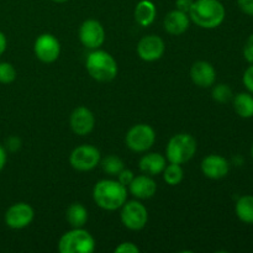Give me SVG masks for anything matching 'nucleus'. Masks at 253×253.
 <instances>
[{
    "instance_id": "f257e3e1",
    "label": "nucleus",
    "mask_w": 253,
    "mask_h": 253,
    "mask_svg": "<svg viewBox=\"0 0 253 253\" xmlns=\"http://www.w3.org/2000/svg\"><path fill=\"white\" fill-rule=\"evenodd\" d=\"M188 15L197 26L212 30L224 22L226 10L220 0H194Z\"/></svg>"
},
{
    "instance_id": "f03ea898",
    "label": "nucleus",
    "mask_w": 253,
    "mask_h": 253,
    "mask_svg": "<svg viewBox=\"0 0 253 253\" xmlns=\"http://www.w3.org/2000/svg\"><path fill=\"white\" fill-rule=\"evenodd\" d=\"M95 204L106 211H114L123 207L127 199V189L119 180H99L93 188Z\"/></svg>"
},
{
    "instance_id": "7ed1b4c3",
    "label": "nucleus",
    "mask_w": 253,
    "mask_h": 253,
    "mask_svg": "<svg viewBox=\"0 0 253 253\" xmlns=\"http://www.w3.org/2000/svg\"><path fill=\"white\" fill-rule=\"evenodd\" d=\"M85 68L89 76L96 82H111L118 76V62L109 52L93 49L85 59Z\"/></svg>"
},
{
    "instance_id": "20e7f679",
    "label": "nucleus",
    "mask_w": 253,
    "mask_h": 253,
    "mask_svg": "<svg viewBox=\"0 0 253 253\" xmlns=\"http://www.w3.org/2000/svg\"><path fill=\"white\" fill-rule=\"evenodd\" d=\"M197 140L189 133H177L166 147V158L169 163L184 165L194 157L197 152Z\"/></svg>"
},
{
    "instance_id": "39448f33",
    "label": "nucleus",
    "mask_w": 253,
    "mask_h": 253,
    "mask_svg": "<svg viewBox=\"0 0 253 253\" xmlns=\"http://www.w3.org/2000/svg\"><path fill=\"white\" fill-rule=\"evenodd\" d=\"M94 250V237L83 227L72 229L63 234L58 242V251L61 253H91Z\"/></svg>"
},
{
    "instance_id": "423d86ee",
    "label": "nucleus",
    "mask_w": 253,
    "mask_h": 253,
    "mask_svg": "<svg viewBox=\"0 0 253 253\" xmlns=\"http://www.w3.org/2000/svg\"><path fill=\"white\" fill-rule=\"evenodd\" d=\"M125 142L132 152H146L155 145L156 132L147 124H137L127 131Z\"/></svg>"
},
{
    "instance_id": "0eeeda50",
    "label": "nucleus",
    "mask_w": 253,
    "mask_h": 253,
    "mask_svg": "<svg viewBox=\"0 0 253 253\" xmlns=\"http://www.w3.org/2000/svg\"><path fill=\"white\" fill-rule=\"evenodd\" d=\"M120 219L124 226L132 231H140L148 221V211L143 204L137 200L127 202L120 208Z\"/></svg>"
},
{
    "instance_id": "6e6552de",
    "label": "nucleus",
    "mask_w": 253,
    "mask_h": 253,
    "mask_svg": "<svg viewBox=\"0 0 253 253\" xmlns=\"http://www.w3.org/2000/svg\"><path fill=\"white\" fill-rule=\"evenodd\" d=\"M101 160L100 151L91 145H82L74 148L69 156V163L79 172H88L99 166Z\"/></svg>"
},
{
    "instance_id": "1a4fd4ad",
    "label": "nucleus",
    "mask_w": 253,
    "mask_h": 253,
    "mask_svg": "<svg viewBox=\"0 0 253 253\" xmlns=\"http://www.w3.org/2000/svg\"><path fill=\"white\" fill-rule=\"evenodd\" d=\"M79 41L89 49H98L105 42V30L98 20H85L79 27Z\"/></svg>"
},
{
    "instance_id": "9d476101",
    "label": "nucleus",
    "mask_w": 253,
    "mask_h": 253,
    "mask_svg": "<svg viewBox=\"0 0 253 253\" xmlns=\"http://www.w3.org/2000/svg\"><path fill=\"white\" fill-rule=\"evenodd\" d=\"M34 52L37 59L43 63H53L61 54V43L53 35L42 34L35 41Z\"/></svg>"
},
{
    "instance_id": "9b49d317",
    "label": "nucleus",
    "mask_w": 253,
    "mask_h": 253,
    "mask_svg": "<svg viewBox=\"0 0 253 253\" xmlns=\"http://www.w3.org/2000/svg\"><path fill=\"white\" fill-rule=\"evenodd\" d=\"M35 217L32 207L27 203H16L11 205L5 212V224L14 230H21L29 226Z\"/></svg>"
},
{
    "instance_id": "f8f14e48",
    "label": "nucleus",
    "mask_w": 253,
    "mask_h": 253,
    "mask_svg": "<svg viewBox=\"0 0 253 253\" xmlns=\"http://www.w3.org/2000/svg\"><path fill=\"white\" fill-rule=\"evenodd\" d=\"M165 41L157 35H147L142 37L137 44V54L142 61H158L165 54Z\"/></svg>"
},
{
    "instance_id": "ddd939ff",
    "label": "nucleus",
    "mask_w": 253,
    "mask_h": 253,
    "mask_svg": "<svg viewBox=\"0 0 253 253\" xmlns=\"http://www.w3.org/2000/svg\"><path fill=\"white\" fill-rule=\"evenodd\" d=\"M69 125L76 135L86 136L94 130L95 116L85 106H78L72 111L71 118H69Z\"/></svg>"
},
{
    "instance_id": "4468645a",
    "label": "nucleus",
    "mask_w": 253,
    "mask_h": 253,
    "mask_svg": "<svg viewBox=\"0 0 253 253\" xmlns=\"http://www.w3.org/2000/svg\"><path fill=\"white\" fill-rule=\"evenodd\" d=\"M203 174L209 179H222L230 172V163L225 157L220 155H209L202 161Z\"/></svg>"
},
{
    "instance_id": "2eb2a0df",
    "label": "nucleus",
    "mask_w": 253,
    "mask_h": 253,
    "mask_svg": "<svg viewBox=\"0 0 253 253\" xmlns=\"http://www.w3.org/2000/svg\"><path fill=\"white\" fill-rule=\"evenodd\" d=\"M190 79L199 88H210L216 81V71L209 62L198 61L190 68Z\"/></svg>"
},
{
    "instance_id": "dca6fc26",
    "label": "nucleus",
    "mask_w": 253,
    "mask_h": 253,
    "mask_svg": "<svg viewBox=\"0 0 253 253\" xmlns=\"http://www.w3.org/2000/svg\"><path fill=\"white\" fill-rule=\"evenodd\" d=\"M190 26V17L187 12L175 9L168 12L163 21V27L166 31L173 36H180L184 34Z\"/></svg>"
},
{
    "instance_id": "f3484780",
    "label": "nucleus",
    "mask_w": 253,
    "mask_h": 253,
    "mask_svg": "<svg viewBox=\"0 0 253 253\" xmlns=\"http://www.w3.org/2000/svg\"><path fill=\"white\" fill-rule=\"evenodd\" d=\"M128 190L137 199H150L157 192V184H156V182L151 175H137L130 183Z\"/></svg>"
},
{
    "instance_id": "a211bd4d",
    "label": "nucleus",
    "mask_w": 253,
    "mask_h": 253,
    "mask_svg": "<svg viewBox=\"0 0 253 253\" xmlns=\"http://www.w3.org/2000/svg\"><path fill=\"white\" fill-rule=\"evenodd\" d=\"M138 167L143 174L155 177V175L161 174L166 168V157L157 152L146 153L140 160Z\"/></svg>"
},
{
    "instance_id": "6ab92c4d",
    "label": "nucleus",
    "mask_w": 253,
    "mask_h": 253,
    "mask_svg": "<svg viewBox=\"0 0 253 253\" xmlns=\"http://www.w3.org/2000/svg\"><path fill=\"white\" fill-rule=\"evenodd\" d=\"M133 16H135L136 22L140 26L147 27L153 24L157 16V9L156 5L153 4L151 0H141L138 4L136 5L135 11H133Z\"/></svg>"
},
{
    "instance_id": "aec40b11",
    "label": "nucleus",
    "mask_w": 253,
    "mask_h": 253,
    "mask_svg": "<svg viewBox=\"0 0 253 253\" xmlns=\"http://www.w3.org/2000/svg\"><path fill=\"white\" fill-rule=\"evenodd\" d=\"M88 210L81 203H73L68 207L66 211V219L72 229L83 227L88 221Z\"/></svg>"
},
{
    "instance_id": "412c9836",
    "label": "nucleus",
    "mask_w": 253,
    "mask_h": 253,
    "mask_svg": "<svg viewBox=\"0 0 253 253\" xmlns=\"http://www.w3.org/2000/svg\"><path fill=\"white\" fill-rule=\"evenodd\" d=\"M237 115L242 119L253 118V95L251 93H239L232 98Z\"/></svg>"
},
{
    "instance_id": "4be33fe9",
    "label": "nucleus",
    "mask_w": 253,
    "mask_h": 253,
    "mask_svg": "<svg viewBox=\"0 0 253 253\" xmlns=\"http://www.w3.org/2000/svg\"><path fill=\"white\" fill-rule=\"evenodd\" d=\"M236 216L244 224L253 225V195H244L235 205Z\"/></svg>"
},
{
    "instance_id": "5701e85b",
    "label": "nucleus",
    "mask_w": 253,
    "mask_h": 253,
    "mask_svg": "<svg viewBox=\"0 0 253 253\" xmlns=\"http://www.w3.org/2000/svg\"><path fill=\"white\" fill-rule=\"evenodd\" d=\"M163 179L167 183L168 185H178L184 178V172H183V168L180 165L177 163H169L168 166H166V168L162 172Z\"/></svg>"
},
{
    "instance_id": "b1692460",
    "label": "nucleus",
    "mask_w": 253,
    "mask_h": 253,
    "mask_svg": "<svg viewBox=\"0 0 253 253\" xmlns=\"http://www.w3.org/2000/svg\"><path fill=\"white\" fill-rule=\"evenodd\" d=\"M99 165L101 166V168H103V170L106 174L114 175V177H116V175L125 168L123 160L115 155L106 156L105 158L100 160V163H99Z\"/></svg>"
},
{
    "instance_id": "393cba45",
    "label": "nucleus",
    "mask_w": 253,
    "mask_h": 253,
    "mask_svg": "<svg viewBox=\"0 0 253 253\" xmlns=\"http://www.w3.org/2000/svg\"><path fill=\"white\" fill-rule=\"evenodd\" d=\"M211 96L217 103L226 104L234 98V93H232V89L227 84H217L212 88Z\"/></svg>"
},
{
    "instance_id": "a878e982",
    "label": "nucleus",
    "mask_w": 253,
    "mask_h": 253,
    "mask_svg": "<svg viewBox=\"0 0 253 253\" xmlns=\"http://www.w3.org/2000/svg\"><path fill=\"white\" fill-rule=\"evenodd\" d=\"M16 79V69L9 62H0V83L10 84Z\"/></svg>"
},
{
    "instance_id": "bb28decb",
    "label": "nucleus",
    "mask_w": 253,
    "mask_h": 253,
    "mask_svg": "<svg viewBox=\"0 0 253 253\" xmlns=\"http://www.w3.org/2000/svg\"><path fill=\"white\" fill-rule=\"evenodd\" d=\"M116 177H118V180L124 185V187H128V185H130V183L132 182L133 178H135V174H133V172L131 169L124 168V169L121 170V172L119 173Z\"/></svg>"
},
{
    "instance_id": "cd10ccee",
    "label": "nucleus",
    "mask_w": 253,
    "mask_h": 253,
    "mask_svg": "<svg viewBox=\"0 0 253 253\" xmlns=\"http://www.w3.org/2000/svg\"><path fill=\"white\" fill-rule=\"evenodd\" d=\"M244 57L250 64L253 63V34L250 35L244 46Z\"/></svg>"
},
{
    "instance_id": "c85d7f7f",
    "label": "nucleus",
    "mask_w": 253,
    "mask_h": 253,
    "mask_svg": "<svg viewBox=\"0 0 253 253\" xmlns=\"http://www.w3.org/2000/svg\"><path fill=\"white\" fill-rule=\"evenodd\" d=\"M242 82H244V85L246 86L247 90L253 94V63L245 71L244 77H242Z\"/></svg>"
},
{
    "instance_id": "c756f323",
    "label": "nucleus",
    "mask_w": 253,
    "mask_h": 253,
    "mask_svg": "<svg viewBox=\"0 0 253 253\" xmlns=\"http://www.w3.org/2000/svg\"><path fill=\"white\" fill-rule=\"evenodd\" d=\"M115 252L118 253H138L140 249L132 242H123L115 249Z\"/></svg>"
},
{
    "instance_id": "7c9ffc66",
    "label": "nucleus",
    "mask_w": 253,
    "mask_h": 253,
    "mask_svg": "<svg viewBox=\"0 0 253 253\" xmlns=\"http://www.w3.org/2000/svg\"><path fill=\"white\" fill-rule=\"evenodd\" d=\"M5 145H6V150H9L10 152H16V151H19L21 148L22 143L20 137H17V136H10L6 140V142H5Z\"/></svg>"
},
{
    "instance_id": "2f4dec72",
    "label": "nucleus",
    "mask_w": 253,
    "mask_h": 253,
    "mask_svg": "<svg viewBox=\"0 0 253 253\" xmlns=\"http://www.w3.org/2000/svg\"><path fill=\"white\" fill-rule=\"evenodd\" d=\"M237 5L244 14L253 16V0H237Z\"/></svg>"
},
{
    "instance_id": "473e14b6",
    "label": "nucleus",
    "mask_w": 253,
    "mask_h": 253,
    "mask_svg": "<svg viewBox=\"0 0 253 253\" xmlns=\"http://www.w3.org/2000/svg\"><path fill=\"white\" fill-rule=\"evenodd\" d=\"M193 2H194V0H175V6L180 11L189 14Z\"/></svg>"
},
{
    "instance_id": "72a5a7b5",
    "label": "nucleus",
    "mask_w": 253,
    "mask_h": 253,
    "mask_svg": "<svg viewBox=\"0 0 253 253\" xmlns=\"http://www.w3.org/2000/svg\"><path fill=\"white\" fill-rule=\"evenodd\" d=\"M6 160H7L6 150H5V147H2V146L0 145V172L4 169L5 165H6Z\"/></svg>"
},
{
    "instance_id": "f704fd0d",
    "label": "nucleus",
    "mask_w": 253,
    "mask_h": 253,
    "mask_svg": "<svg viewBox=\"0 0 253 253\" xmlns=\"http://www.w3.org/2000/svg\"><path fill=\"white\" fill-rule=\"evenodd\" d=\"M6 46H7L6 36L0 31V56H2V53H4L5 49H6Z\"/></svg>"
},
{
    "instance_id": "c9c22d12",
    "label": "nucleus",
    "mask_w": 253,
    "mask_h": 253,
    "mask_svg": "<svg viewBox=\"0 0 253 253\" xmlns=\"http://www.w3.org/2000/svg\"><path fill=\"white\" fill-rule=\"evenodd\" d=\"M52 1L58 2V4H62V2H66V1H68V0H52Z\"/></svg>"
},
{
    "instance_id": "e433bc0d",
    "label": "nucleus",
    "mask_w": 253,
    "mask_h": 253,
    "mask_svg": "<svg viewBox=\"0 0 253 253\" xmlns=\"http://www.w3.org/2000/svg\"><path fill=\"white\" fill-rule=\"evenodd\" d=\"M251 155H252V158H253V146H252V150H251Z\"/></svg>"
}]
</instances>
